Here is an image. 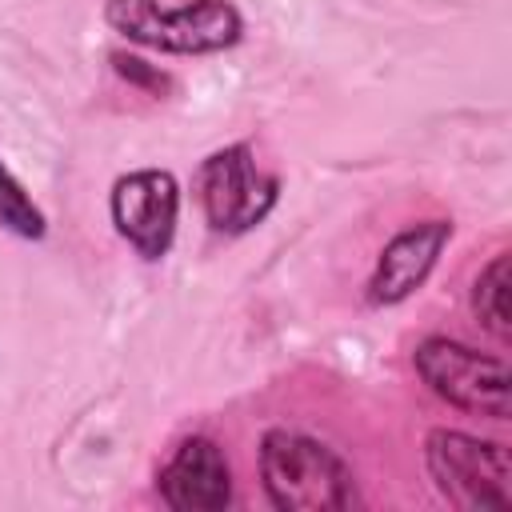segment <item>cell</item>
<instances>
[{
  "mask_svg": "<svg viewBox=\"0 0 512 512\" xmlns=\"http://www.w3.org/2000/svg\"><path fill=\"white\" fill-rule=\"evenodd\" d=\"M108 216L144 260L168 256L180 224V184L168 168H136L116 176L108 192Z\"/></svg>",
  "mask_w": 512,
  "mask_h": 512,
  "instance_id": "8992f818",
  "label": "cell"
},
{
  "mask_svg": "<svg viewBox=\"0 0 512 512\" xmlns=\"http://www.w3.org/2000/svg\"><path fill=\"white\" fill-rule=\"evenodd\" d=\"M452 240V220H416L408 228H400L384 252L376 256V268L368 276V304L372 308H392V304H404L436 268L440 252L448 248Z\"/></svg>",
  "mask_w": 512,
  "mask_h": 512,
  "instance_id": "52a82bcc",
  "label": "cell"
},
{
  "mask_svg": "<svg viewBox=\"0 0 512 512\" xmlns=\"http://www.w3.org/2000/svg\"><path fill=\"white\" fill-rule=\"evenodd\" d=\"M0 228L20 240H44V232H48L40 204L28 196V188L12 176V168L4 160H0Z\"/></svg>",
  "mask_w": 512,
  "mask_h": 512,
  "instance_id": "30bf717a",
  "label": "cell"
},
{
  "mask_svg": "<svg viewBox=\"0 0 512 512\" xmlns=\"http://www.w3.org/2000/svg\"><path fill=\"white\" fill-rule=\"evenodd\" d=\"M472 316L496 336L512 340V252H496L472 280Z\"/></svg>",
  "mask_w": 512,
  "mask_h": 512,
  "instance_id": "9c48e42d",
  "label": "cell"
},
{
  "mask_svg": "<svg viewBox=\"0 0 512 512\" xmlns=\"http://www.w3.org/2000/svg\"><path fill=\"white\" fill-rule=\"evenodd\" d=\"M424 468L436 492L464 512L512 508V456L500 440L460 428H432L424 436Z\"/></svg>",
  "mask_w": 512,
  "mask_h": 512,
  "instance_id": "3957f363",
  "label": "cell"
},
{
  "mask_svg": "<svg viewBox=\"0 0 512 512\" xmlns=\"http://www.w3.org/2000/svg\"><path fill=\"white\" fill-rule=\"evenodd\" d=\"M260 484L280 512H344L360 504L348 460L296 428H268L260 436Z\"/></svg>",
  "mask_w": 512,
  "mask_h": 512,
  "instance_id": "6da1fadb",
  "label": "cell"
},
{
  "mask_svg": "<svg viewBox=\"0 0 512 512\" xmlns=\"http://www.w3.org/2000/svg\"><path fill=\"white\" fill-rule=\"evenodd\" d=\"M112 68L124 76V80H132V84H140V88H148V92H168V72H160V68H152V64H144L140 56H128V52H112Z\"/></svg>",
  "mask_w": 512,
  "mask_h": 512,
  "instance_id": "8fae6325",
  "label": "cell"
},
{
  "mask_svg": "<svg viewBox=\"0 0 512 512\" xmlns=\"http://www.w3.org/2000/svg\"><path fill=\"white\" fill-rule=\"evenodd\" d=\"M196 200L220 236H244L268 220L280 200V176L256 164L252 144H224L196 168Z\"/></svg>",
  "mask_w": 512,
  "mask_h": 512,
  "instance_id": "5b68a950",
  "label": "cell"
},
{
  "mask_svg": "<svg viewBox=\"0 0 512 512\" xmlns=\"http://www.w3.org/2000/svg\"><path fill=\"white\" fill-rule=\"evenodd\" d=\"M412 364L428 392L444 404L488 420L512 416V376L500 356H488L452 336H424L412 352Z\"/></svg>",
  "mask_w": 512,
  "mask_h": 512,
  "instance_id": "277c9868",
  "label": "cell"
},
{
  "mask_svg": "<svg viewBox=\"0 0 512 512\" xmlns=\"http://www.w3.org/2000/svg\"><path fill=\"white\" fill-rule=\"evenodd\" d=\"M104 24L128 44L172 56H208L244 40V16L232 0H104Z\"/></svg>",
  "mask_w": 512,
  "mask_h": 512,
  "instance_id": "7a4b0ae2",
  "label": "cell"
},
{
  "mask_svg": "<svg viewBox=\"0 0 512 512\" xmlns=\"http://www.w3.org/2000/svg\"><path fill=\"white\" fill-rule=\"evenodd\" d=\"M156 492L172 512H220L232 504V468L212 436H188L156 472Z\"/></svg>",
  "mask_w": 512,
  "mask_h": 512,
  "instance_id": "ba28073f",
  "label": "cell"
}]
</instances>
